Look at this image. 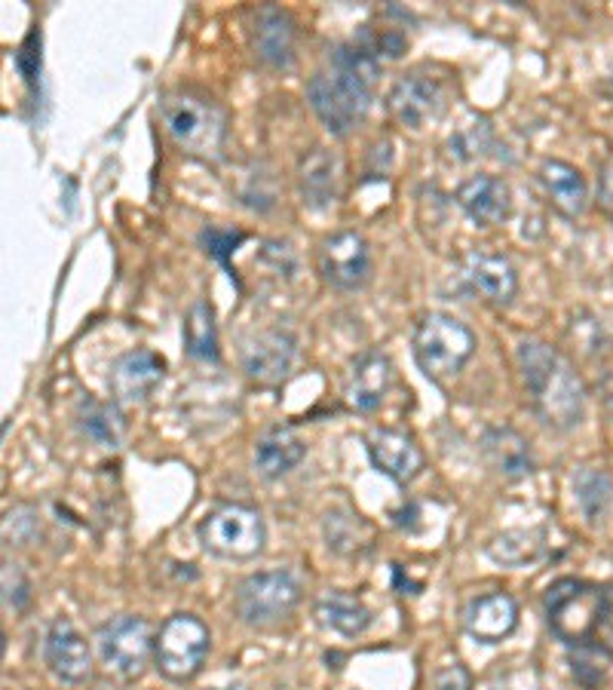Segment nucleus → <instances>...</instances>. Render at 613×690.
I'll use <instances>...</instances> for the list:
<instances>
[{"instance_id":"nucleus-7","label":"nucleus","mask_w":613,"mask_h":690,"mask_svg":"<svg viewBox=\"0 0 613 690\" xmlns=\"http://www.w3.org/2000/svg\"><path fill=\"white\" fill-rule=\"evenodd\" d=\"M202 549L215 558L227 562H246L264 549L267 528L261 513L249 504H221L197 528Z\"/></svg>"},{"instance_id":"nucleus-8","label":"nucleus","mask_w":613,"mask_h":690,"mask_svg":"<svg viewBox=\"0 0 613 690\" xmlns=\"http://www.w3.org/2000/svg\"><path fill=\"white\" fill-rule=\"evenodd\" d=\"M298 605H301V584L285 568L249 574L233 593L237 617L246 626H258V629L289 620Z\"/></svg>"},{"instance_id":"nucleus-22","label":"nucleus","mask_w":613,"mask_h":690,"mask_svg":"<svg viewBox=\"0 0 613 690\" xmlns=\"http://www.w3.org/2000/svg\"><path fill=\"white\" fill-rule=\"evenodd\" d=\"M306 442L298 436V430L289 424H270L254 439V473L264 478H280L292 473L304 461Z\"/></svg>"},{"instance_id":"nucleus-27","label":"nucleus","mask_w":613,"mask_h":690,"mask_svg":"<svg viewBox=\"0 0 613 690\" xmlns=\"http://www.w3.org/2000/svg\"><path fill=\"white\" fill-rule=\"evenodd\" d=\"M573 497L589 525H601L611 516L613 478L604 466H583L573 476Z\"/></svg>"},{"instance_id":"nucleus-30","label":"nucleus","mask_w":613,"mask_h":690,"mask_svg":"<svg viewBox=\"0 0 613 690\" xmlns=\"http://www.w3.org/2000/svg\"><path fill=\"white\" fill-rule=\"evenodd\" d=\"M322 534L329 540V549L341 553V556H353V553H360L362 546H368L372 528L362 522V516L350 513V509H332V513H325Z\"/></svg>"},{"instance_id":"nucleus-26","label":"nucleus","mask_w":613,"mask_h":690,"mask_svg":"<svg viewBox=\"0 0 613 690\" xmlns=\"http://www.w3.org/2000/svg\"><path fill=\"white\" fill-rule=\"evenodd\" d=\"M485 556L503 568H528L547 556V534L540 528H512L493 537L485 546Z\"/></svg>"},{"instance_id":"nucleus-9","label":"nucleus","mask_w":613,"mask_h":690,"mask_svg":"<svg viewBox=\"0 0 613 690\" xmlns=\"http://www.w3.org/2000/svg\"><path fill=\"white\" fill-rule=\"evenodd\" d=\"M154 632L145 617H133V614H123L107 620L105 626H98L95 632V648L102 663L123 681H138L145 676L147 660L154 657Z\"/></svg>"},{"instance_id":"nucleus-21","label":"nucleus","mask_w":613,"mask_h":690,"mask_svg":"<svg viewBox=\"0 0 613 690\" xmlns=\"http://www.w3.org/2000/svg\"><path fill=\"white\" fill-rule=\"evenodd\" d=\"M457 206L479 227L503 225L512 209V190L497 175H472L457 187Z\"/></svg>"},{"instance_id":"nucleus-29","label":"nucleus","mask_w":613,"mask_h":690,"mask_svg":"<svg viewBox=\"0 0 613 690\" xmlns=\"http://www.w3.org/2000/svg\"><path fill=\"white\" fill-rule=\"evenodd\" d=\"M185 350L197 362H218V332L209 301H194L185 313Z\"/></svg>"},{"instance_id":"nucleus-12","label":"nucleus","mask_w":613,"mask_h":690,"mask_svg":"<svg viewBox=\"0 0 613 690\" xmlns=\"http://www.w3.org/2000/svg\"><path fill=\"white\" fill-rule=\"evenodd\" d=\"M166 381V359L147 347H135L129 353H123L107 374V387H111V397L117 402H147L154 397L160 384Z\"/></svg>"},{"instance_id":"nucleus-39","label":"nucleus","mask_w":613,"mask_h":690,"mask_svg":"<svg viewBox=\"0 0 613 690\" xmlns=\"http://www.w3.org/2000/svg\"><path fill=\"white\" fill-rule=\"evenodd\" d=\"M599 387H601V399H604V405H607V412H611V418H613V372L604 374Z\"/></svg>"},{"instance_id":"nucleus-4","label":"nucleus","mask_w":613,"mask_h":690,"mask_svg":"<svg viewBox=\"0 0 613 690\" xmlns=\"http://www.w3.org/2000/svg\"><path fill=\"white\" fill-rule=\"evenodd\" d=\"M163 120L173 142L187 157L215 163L225 154L227 120L212 99L197 93H173L163 99Z\"/></svg>"},{"instance_id":"nucleus-37","label":"nucleus","mask_w":613,"mask_h":690,"mask_svg":"<svg viewBox=\"0 0 613 690\" xmlns=\"http://www.w3.org/2000/svg\"><path fill=\"white\" fill-rule=\"evenodd\" d=\"M264 258L273 265V274H277V277H292L294 253L285 246V243H267Z\"/></svg>"},{"instance_id":"nucleus-1","label":"nucleus","mask_w":613,"mask_h":690,"mask_svg":"<svg viewBox=\"0 0 613 690\" xmlns=\"http://www.w3.org/2000/svg\"><path fill=\"white\" fill-rule=\"evenodd\" d=\"M377 78H381L377 53L362 38L347 40L332 50L329 71L310 78L306 99L329 133L347 135L368 114Z\"/></svg>"},{"instance_id":"nucleus-20","label":"nucleus","mask_w":613,"mask_h":690,"mask_svg":"<svg viewBox=\"0 0 613 690\" xmlns=\"http://www.w3.org/2000/svg\"><path fill=\"white\" fill-rule=\"evenodd\" d=\"M341 175H344V163L329 147H313L310 154H304L298 166V187L306 209L320 213L334 206L341 194Z\"/></svg>"},{"instance_id":"nucleus-16","label":"nucleus","mask_w":613,"mask_h":690,"mask_svg":"<svg viewBox=\"0 0 613 690\" xmlns=\"http://www.w3.org/2000/svg\"><path fill=\"white\" fill-rule=\"evenodd\" d=\"M365 449L377 473L393 478L396 485H408L412 478L420 476L424 470V452L408 433L389 430V426H374L365 436Z\"/></svg>"},{"instance_id":"nucleus-11","label":"nucleus","mask_w":613,"mask_h":690,"mask_svg":"<svg viewBox=\"0 0 613 690\" xmlns=\"http://www.w3.org/2000/svg\"><path fill=\"white\" fill-rule=\"evenodd\" d=\"M387 107L396 123L408 130H427L448 107V90L427 74H402L387 95Z\"/></svg>"},{"instance_id":"nucleus-10","label":"nucleus","mask_w":613,"mask_h":690,"mask_svg":"<svg viewBox=\"0 0 613 690\" xmlns=\"http://www.w3.org/2000/svg\"><path fill=\"white\" fill-rule=\"evenodd\" d=\"M316 265H320L322 279L332 289L356 292L372 277V249L356 230H337L320 243Z\"/></svg>"},{"instance_id":"nucleus-3","label":"nucleus","mask_w":613,"mask_h":690,"mask_svg":"<svg viewBox=\"0 0 613 690\" xmlns=\"http://www.w3.org/2000/svg\"><path fill=\"white\" fill-rule=\"evenodd\" d=\"M543 614L552 636L568 648L592 645L601 629H613V586L561 577L543 596Z\"/></svg>"},{"instance_id":"nucleus-40","label":"nucleus","mask_w":613,"mask_h":690,"mask_svg":"<svg viewBox=\"0 0 613 690\" xmlns=\"http://www.w3.org/2000/svg\"><path fill=\"white\" fill-rule=\"evenodd\" d=\"M393 580H396V589H414V596H417V589H420V586H412V580H408V574L402 577L399 565H393Z\"/></svg>"},{"instance_id":"nucleus-31","label":"nucleus","mask_w":613,"mask_h":690,"mask_svg":"<svg viewBox=\"0 0 613 690\" xmlns=\"http://www.w3.org/2000/svg\"><path fill=\"white\" fill-rule=\"evenodd\" d=\"M571 651V672L576 684H583L586 690H599L607 681V669L613 666L611 648H604L601 641H592V645H580Z\"/></svg>"},{"instance_id":"nucleus-23","label":"nucleus","mask_w":613,"mask_h":690,"mask_svg":"<svg viewBox=\"0 0 613 690\" xmlns=\"http://www.w3.org/2000/svg\"><path fill=\"white\" fill-rule=\"evenodd\" d=\"M252 50L267 68H292L294 62V22L280 7H261L254 16Z\"/></svg>"},{"instance_id":"nucleus-2","label":"nucleus","mask_w":613,"mask_h":690,"mask_svg":"<svg viewBox=\"0 0 613 690\" xmlns=\"http://www.w3.org/2000/svg\"><path fill=\"white\" fill-rule=\"evenodd\" d=\"M519 369L540 421L552 430H573L586 418V387L573 365L543 341H521Z\"/></svg>"},{"instance_id":"nucleus-36","label":"nucleus","mask_w":613,"mask_h":690,"mask_svg":"<svg viewBox=\"0 0 613 690\" xmlns=\"http://www.w3.org/2000/svg\"><path fill=\"white\" fill-rule=\"evenodd\" d=\"M433 690H472L469 672L460 663L441 666L439 672L433 676Z\"/></svg>"},{"instance_id":"nucleus-25","label":"nucleus","mask_w":613,"mask_h":690,"mask_svg":"<svg viewBox=\"0 0 613 690\" xmlns=\"http://www.w3.org/2000/svg\"><path fill=\"white\" fill-rule=\"evenodd\" d=\"M316 620L325 629H332L337 636L356 638L372 626V611L362 605V598L341 593V589H329L316 598Z\"/></svg>"},{"instance_id":"nucleus-19","label":"nucleus","mask_w":613,"mask_h":690,"mask_svg":"<svg viewBox=\"0 0 613 690\" xmlns=\"http://www.w3.org/2000/svg\"><path fill=\"white\" fill-rule=\"evenodd\" d=\"M389 387H393V362L387 359V353L365 350L350 362L347 384H344V397H347L350 409H356V412L381 409Z\"/></svg>"},{"instance_id":"nucleus-41","label":"nucleus","mask_w":613,"mask_h":690,"mask_svg":"<svg viewBox=\"0 0 613 690\" xmlns=\"http://www.w3.org/2000/svg\"><path fill=\"white\" fill-rule=\"evenodd\" d=\"M218 690H242V688H218Z\"/></svg>"},{"instance_id":"nucleus-14","label":"nucleus","mask_w":613,"mask_h":690,"mask_svg":"<svg viewBox=\"0 0 613 690\" xmlns=\"http://www.w3.org/2000/svg\"><path fill=\"white\" fill-rule=\"evenodd\" d=\"M43 663L59 681L65 684H86L93 678V653L90 645L83 641L77 626L59 617L46 629L43 638Z\"/></svg>"},{"instance_id":"nucleus-6","label":"nucleus","mask_w":613,"mask_h":690,"mask_svg":"<svg viewBox=\"0 0 613 690\" xmlns=\"http://www.w3.org/2000/svg\"><path fill=\"white\" fill-rule=\"evenodd\" d=\"M212 648V632L194 614H173L157 629L154 638V666L163 678L187 684L202 672V663Z\"/></svg>"},{"instance_id":"nucleus-38","label":"nucleus","mask_w":613,"mask_h":690,"mask_svg":"<svg viewBox=\"0 0 613 690\" xmlns=\"http://www.w3.org/2000/svg\"><path fill=\"white\" fill-rule=\"evenodd\" d=\"M599 199L607 213H613V163H607L599 175Z\"/></svg>"},{"instance_id":"nucleus-5","label":"nucleus","mask_w":613,"mask_h":690,"mask_svg":"<svg viewBox=\"0 0 613 690\" xmlns=\"http://www.w3.org/2000/svg\"><path fill=\"white\" fill-rule=\"evenodd\" d=\"M414 362L433 384H445L476 353V334L467 322L448 313H429L417 322L412 338Z\"/></svg>"},{"instance_id":"nucleus-18","label":"nucleus","mask_w":613,"mask_h":690,"mask_svg":"<svg viewBox=\"0 0 613 690\" xmlns=\"http://www.w3.org/2000/svg\"><path fill=\"white\" fill-rule=\"evenodd\" d=\"M479 452L488 470L503 482H521L533 473L531 442L512 426H488L479 439Z\"/></svg>"},{"instance_id":"nucleus-24","label":"nucleus","mask_w":613,"mask_h":690,"mask_svg":"<svg viewBox=\"0 0 613 690\" xmlns=\"http://www.w3.org/2000/svg\"><path fill=\"white\" fill-rule=\"evenodd\" d=\"M540 185L547 190L549 203L559 209L564 218H580L589 206L586 178L580 175L576 166L564 159H543L540 163Z\"/></svg>"},{"instance_id":"nucleus-17","label":"nucleus","mask_w":613,"mask_h":690,"mask_svg":"<svg viewBox=\"0 0 613 690\" xmlns=\"http://www.w3.org/2000/svg\"><path fill=\"white\" fill-rule=\"evenodd\" d=\"M516 626H519V605L509 593H485L469 598L464 608V629L481 645L507 641L516 632Z\"/></svg>"},{"instance_id":"nucleus-32","label":"nucleus","mask_w":613,"mask_h":690,"mask_svg":"<svg viewBox=\"0 0 613 690\" xmlns=\"http://www.w3.org/2000/svg\"><path fill=\"white\" fill-rule=\"evenodd\" d=\"M493 145V133L491 126H488V120H472V123H464L457 133L448 138V151H451V157L457 159H476V157H485V151Z\"/></svg>"},{"instance_id":"nucleus-35","label":"nucleus","mask_w":613,"mask_h":690,"mask_svg":"<svg viewBox=\"0 0 613 690\" xmlns=\"http://www.w3.org/2000/svg\"><path fill=\"white\" fill-rule=\"evenodd\" d=\"M41 534L38 528V513L31 506H15L7 513V522H3V537L13 540L15 546H28L34 537Z\"/></svg>"},{"instance_id":"nucleus-33","label":"nucleus","mask_w":613,"mask_h":690,"mask_svg":"<svg viewBox=\"0 0 613 690\" xmlns=\"http://www.w3.org/2000/svg\"><path fill=\"white\" fill-rule=\"evenodd\" d=\"M242 239H246V234H242V230H233V227L209 225V227H202L200 230L202 253L209 255V258H215L218 265L225 267L233 282H237V274L230 270V255L237 253V246H240ZM237 286H240V282H237Z\"/></svg>"},{"instance_id":"nucleus-13","label":"nucleus","mask_w":613,"mask_h":690,"mask_svg":"<svg viewBox=\"0 0 613 690\" xmlns=\"http://www.w3.org/2000/svg\"><path fill=\"white\" fill-rule=\"evenodd\" d=\"M294 357H298V341L289 329H264L252 341H246L242 350V372L252 378L254 384L277 387L292 372Z\"/></svg>"},{"instance_id":"nucleus-15","label":"nucleus","mask_w":613,"mask_h":690,"mask_svg":"<svg viewBox=\"0 0 613 690\" xmlns=\"http://www.w3.org/2000/svg\"><path fill=\"white\" fill-rule=\"evenodd\" d=\"M460 277L467 282L469 292L481 301H488V305L503 307L519 292L516 265L503 253H491V249H472L464 258Z\"/></svg>"},{"instance_id":"nucleus-34","label":"nucleus","mask_w":613,"mask_h":690,"mask_svg":"<svg viewBox=\"0 0 613 690\" xmlns=\"http://www.w3.org/2000/svg\"><path fill=\"white\" fill-rule=\"evenodd\" d=\"M0 580H3V605L10 608V611H25L28 601H31V580H28V574L22 571V565H15V562H3V574H0Z\"/></svg>"},{"instance_id":"nucleus-28","label":"nucleus","mask_w":613,"mask_h":690,"mask_svg":"<svg viewBox=\"0 0 613 690\" xmlns=\"http://www.w3.org/2000/svg\"><path fill=\"white\" fill-rule=\"evenodd\" d=\"M77 426L86 439H93L102 449H117L123 439V418L114 405L83 397L77 405Z\"/></svg>"}]
</instances>
